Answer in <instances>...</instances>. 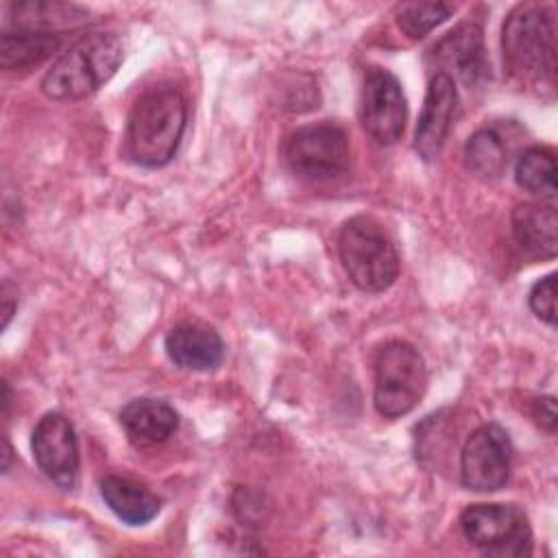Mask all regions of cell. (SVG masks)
<instances>
[{"label":"cell","mask_w":558,"mask_h":558,"mask_svg":"<svg viewBox=\"0 0 558 558\" xmlns=\"http://www.w3.org/2000/svg\"><path fill=\"white\" fill-rule=\"evenodd\" d=\"M187 124V100L177 85L161 83L142 92L126 118L124 155L144 168H161L179 150Z\"/></svg>","instance_id":"6da1fadb"},{"label":"cell","mask_w":558,"mask_h":558,"mask_svg":"<svg viewBox=\"0 0 558 558\" xmlns=\"http://www.w3.org/2000/svg\"><path fill=\"white\" fill-rule=\"evenodd\" d=\"M501 52L508 74L523 85L554 89L556 11L551 4H517L501 26Z\"/></svg>","instance_id":"7a4b0ae2"},{"label":"cell","mask_w":558,"mask_h":558,"mask_svg":"<svg viewBox=\"0 0 558 558\" xmlns=\"http://www.w3.org/2000/svg\"><path fill=\"white\" fill-rule=\"evenodd\" d=\"M124 59L116 33H87L57 57L41 78V92L52 100H81L105 85Z\"/></svg>","instance_id":"3957f363"},{"label":"cell","mask_w":558,"mask_h":558,"mask_svg":"<svg viewBox=\"0 0 558 558\" xmlns=\"http://www.w3.org/2000/svg\"><path fill=\"white\" fill-rule=\"evenodd\" d=\"M338 255L351 283L364 292H384L399 277L395 242L373 216L360 214L340 227Z\"/></svg>","instance_id":"277c9868"},{"label":"cell","mask_w":558,"mask_h":558,"mask_svg":"<svg viewBox=\"0 0 558 558\" xmlns=\"http://www.w3.org/2000/svg\"><path fill=\"white\" fill-rule=\"evenodd\" d=\"M427 390V366L418 349L405 340H390L375 355L373 403L384 418L412 412Z\"/></svg>","instance_id":"5b68a950"},{"label":"cell","mask_w":558,"mask_h":558,"mask_svg":"<svg viewBox=\"0 0 558 558\" xmlns=\"http://www.w3.org/2000/svg\"><path fill=\"white\" fill-rule=\"evenodd\" d=\"M283 161L305 181H333L351 166L347 133L331 122H316L292 131L283 144Z\"/></svg>","instance_id":"8992f818"},{"label":"cell","mask_w":558,"mask_h":558,"mask_svg":"<svg viewBox=\"0 0 558 558\" xmlns=\"http://www.w3.org/2000/svg\"><path fill=\"white\" fill-rule=\"evenodd\" d=\"M464 538L495 558L532 554L527 514L514 504H473L460 514Z\"/></svg>","instance_id":"52a82bcc"},{"label":"cell","mask_w":558,"mask_h":558,"mask_svg":"<svg viewBox=\"0 0 558 558\" xmlns=\"http://www.w3.org/2000/svg\"><path fill=\"white\" fill-rule=\"evenodd\" d=\"M512 442L497 423H484L473 429L460 451L462 486L475 493H495L510 480Z\"/></svg>","instance_id":"ba28073f"},{"label":"cell","mask_w":558,"mask_h":558,"mask_svg":"<svg viewBox=\"0 0 558 558\" xmlns=\"http://www.w3.org/2000/svg\"><path fill=\"white\" fill-rule=\"evenodd\" d=\"M360 120L377 144L390 146L401 140L408 122V102L399 78L386 68L373 65L364 72Z\"/></svg>","instance_id":"9c48e42d"},{"label":"cell","mask_w":558,"mask_h":558,"mask_svg":"<svg viewBox=\"0 0 558 558\" xmlns=\"http://www.w3.org/2000/svg\"><path fill=\"white\" fill-rule=\"evenodd\" d=\"M31 449L39 471L63 490H72L78 480L81 456L74 425L61 412H48L33 429Z\"/></svg>","instance_id":"30bf717a"},{"label":"cell","mask_w":558,"mask_h":558,"mask_svg":"<svg viewBox=\"0 0 558 558\" xmlns=\"http://www.w3.org/2000/svg\"><path fill=\"white\" fill-rule=\"evenodd\" d=\"M427 59L434 65V74H447L453 83L458 78L466 87L480 85L488 76V57L482 26L475 22L458 24L432 46Z\"/></svg>","instance_id":"8fae6325"},{"label":"cell","mask_w":558,"mask_h":558,"mask_svg":"<svg viewBox=\"0 0 558 558\" xmlns=\"http://www.w3.org/2000/svg\"><path fill=\"white\" fill-rule=\"evenodd\" d=\"M456 111H458V89L456 83L447 76V74H432L427 92H425V100H423V109L416 122V131H414V150L423 161H434L456 120Z\"/></svg>","instance_id":"7c38bea8"},{"label":"cell","mask_w":558,"mask_h":558,"mask_svg":"<svg viewBox=\"0 0 558 558\" xmlns=\"http://www.w3.org/2000/svg\"><path fill=\"white\" fill-rule=\"evenodd\" d=\"M120 425L133 447L150 449L166 442L177 432L179 414L161 399L140 397L120 410Z\"/></svg>","instance_id":"4fadbf2b"},{"label":"cell","mask_w":558,"mask_h":558,"mask_svg":"<svg viewBox=\"0 0 558 558\" xmlns=\"http://www.w3.org/2000/svg\"><path fill=\"white\" fill-rule=\"evenodd\" d=\"M512 238L532 259H549L558 251V216L551 203H523L512 211Z\"/></svg>","instance_id":"5bb4252c"},{"label":"cell","mask_w":558,"mask_h":558,"mask_svg":"<svg viewBox=\"0 0 558 558\" xmlns=\"http://www.w3.org/2000/svg\"><path fill=\"white\" fill-rule=\"evenodd\" d=\"M168 357L185 371H214L225 355L222 338L207 325H179L166 336Z\"/></svg>","instance_id":"9a60e30c"},{"label":"cell","mask_w":558,"mask_h":558,"mask_svg":"<svg viewBox=\"0 0 558 558\" xmlns=\"http://www.w3.org/2000/svg\"><path fill=\"white\" fill-rule=\"evenodd\" d=\"M100 495L107 508L126 525H144L161 510V499L140 482L109 475L100 482Z\"/></svg>","instance_id":"2e32d148"},{"label":"cell","mask_w":558,"mask_h":558,"mask_svg":"<svg viewBox=\"0 0 558 558\" xmlns=\"http://www.w3.org/2000/svg\"><path fill=\"white\" fill-rule=\"evenodd\" d=\"M63 44L59 33L7 28L0 39V63L4 70H31L50 59Z\"/></svg>","instance_id":"e0dca14e"},{"label":"cell","mask_w":558,"mask_h":558,"mask_svg":"<svg viewBox=\"0 0 558 558\" xmlns=\"http://www.w3.org/2000/svg\"><path fill=\"white\" fill-rule=\"evenodd\" d=\"M11 22H13V28L63 35L68 28H76L85 24L87 13L76 4L24 0V2L11 4Z\"/></svg>","instance_id":"ac0fdd59"},{"label":"cell","mask_w":558,"mask_h":558,"mask_svg":"<svg viewBox=\"0 0 558 558\" xmlns=\"http://www.w3.org/2000/svg\"><path fill=\"white\" fill-rule=\"evenodd\" d=\"M464 163L480 179H499L508 166V146L501 133L493 126L477 129L464 146Z\"/></svg>","instance_id":"d6986e66"},{"label":"cell","mask_w":558,"mask_h":558,"mask_svg":"<svg viewBox=\"0 0 558 558\" xmlns=\"http://www.w3.org/2000/svg\"><path fill=\"white\" fill-rule=\"evenodd\" d=\"M514 181L521 190L554 201L556 196V157L547 146H530L514 166Z\"/></svg>","instance_id":"ffe728a7"},{"label":"cell","mask_w":558,"mask_h":558,"mask_svg":"<svg viewBox=\"0 0 558 558\" xmlns=\"http://www.w3.org/2000/svg\"><path fill=\"white\" fill-rule=\"evenodd\" d=\"M453 11L456 7L449 2H405L397 9V24L408 37L421 39L442 24Z\"/></svg>","instance_id":"44dd1931"},{"label":"cell","mask_w":558,"mask_h":558,"mask_svg":"<svg viewBox=\"0 0 558 558\" xmlns=\"http://www.w3.org/2000/svg\"><path fill=\"white\" fill-rule=\"evenodd\" d=\"M530 310L547 325H556V275L538 279L530 290Z\"/></svg>","instance_id":"7402d4cb"},{"label":"cell","mask_w":558,"mask_h":558,"mask_svg":"<svg viewBox=\"0 0 558 558\" xmlns=\"http://www.w3.org/2000/svg\"><path fill=\"white\" fill-rule=\"evenodd\" d=\"M532 416L534 421L547 429V432H554L556 429V401L551 395L547 397H538L532 405Z\"/></svg>","instance_id":"603a6c76"},{"label":"cell","mask_w":558,"mask_h":558,"mask_svg":"<svg viewBox=\"0 0 558 558\" xmlns=\"http://www.w3.org/2000/svg\"><path fill=\"white\" fill-rule=\"evenodd\" d=\"M13 310H15L13 299H11V294H9V288L4 286V292H2V327L9 325V320H11V316H13Z\"/></svg>","instance_id":"cb8c5ba5"}]
</instances>
